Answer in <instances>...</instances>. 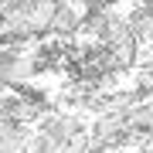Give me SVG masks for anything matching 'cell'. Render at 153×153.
Segmentation results:
<instances>
[{"label": "cell", "mask_w": 153, "mask_h": 153, "mask_svg": "<svg viewBox=\"0 0 153 153\" xmlns=\"http://www.w3.org/2000/svg\"><path fill=\"white\" fill-rule=\"evenodd\" d=\"M58 4H4L0 21H4L7 41H41L44 34H55Z\"/></svg>", "instance_id": "6da1fadb"}, {"label": "cell", "mask_w": 153, "mask_h": 153, "mask_svg": "<svg viewBox=\"0 0 153 153\" xmlns=\"http://www.w3.org/2000/svg\"><path fill=\"white\" fill-rule=\"evenodd\" d=\"M92 14H95V7H92V4H82V0H65V4H58L55 34L65 38V41H71L88 21H92Z\"/></svg>", "instance_id": "7a4b0ae2"}]
</instances>
